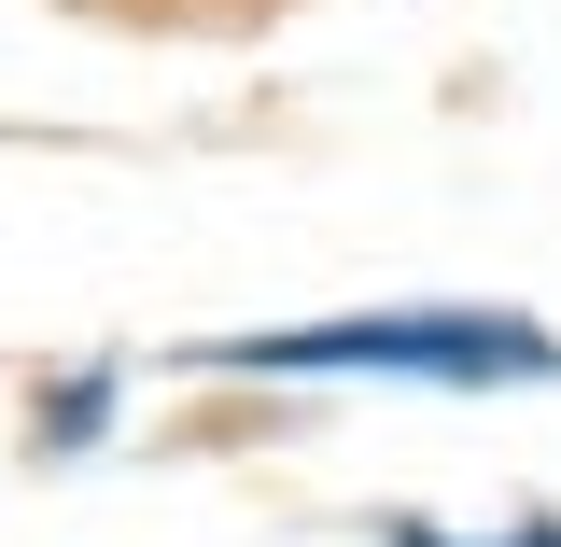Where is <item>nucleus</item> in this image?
Listing matches in <instances>:
<instances>
[{
	"mask_svg": "<svg viewBox=\"0 0 561 547\" xmlns=\"http://www.w3.org/2000/svg\"><path fill=\"white\" fill-rule=\"evenodd\" d=\"M99 408H113V379H70V394H57V421H43V435H57V449H84V435H99Z\"/></svg>",
	"mask_w": 561,
	"mask_h": 547,
	"instance_id": "f03ea898",
	"label": "nucleus"
},
{
	"mask_svg": "<svg viewBox=\"0 0 561 547\" xmlns=\"http://www.w3.org/2000/svg\"><path fill=\"white\" fill-rule=\"evenodd\" d=\"M225 365H421V379H548L534 323L491 309H435V323H323V338H225Z\"/></svg>",
	"mask_w": 561,
	"mask_h": 547,
	"instance_id": "f257e3e1",
	"label": "nucleus"
}]
</instances>
